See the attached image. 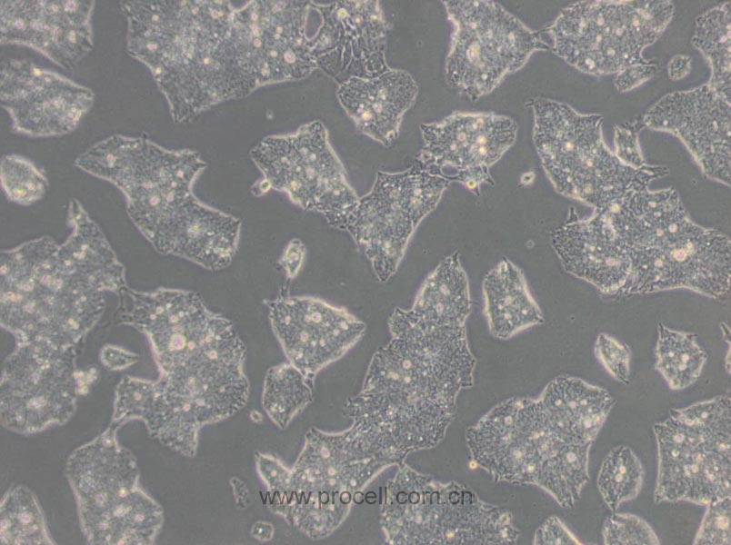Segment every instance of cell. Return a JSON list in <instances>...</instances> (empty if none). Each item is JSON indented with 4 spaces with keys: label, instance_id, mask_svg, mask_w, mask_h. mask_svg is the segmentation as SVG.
<instances>
[{
    "label": "cell",
    "instance_id": "obj_44",
    "mask_svg": "<svg viewBox=\"0 0 731 545\" xmlns=\"http://www.w3.org/2000/svg\"><path fill=\"white\" fill-rule=\"evenodd\" d=\"M305 254L306 247L300 239L294 238L287 243L278 261L287 279L293 280L298 275Z\"/></svg>",
    "mask_w": 731,
    "mask_h": 545
},
{
    "label": "cell",
    "instance_id": "obj_18",
    "mask_svg": "<svg viewBox=\"0 0 731 545\" xmlns=\"http://www.w3.org/2000/svg\"><path fill=\"white\" fill-rule=\"evenodd\" d=\"M420 131L423 146L415 162L479 195L482 184L494 185L490 168L515 144L517 124L503 114L455 112L422 124Z\"/></svg>",
    "mask_w": 731,
    "mask_h": 545
},
{
    "label": "cell",
    "instance_id": "obj_20",
    "mask_svg": "<svg viewBox=\"0 0 731 545\" xmlns=\"http://www.w3.org/2000/svg\"><path fill=\"white\" fill-rule=\"evenodd\" d=\"M311 8L322 20L308 41L316 68L338 84L352 77H376L390 69L386 60L389 24L379 1L312 2Z\"/></svg>",
    "mask_w": 731,
    "mask_h": 545
},
{
    "label": "cell",
    "instance_id": "obj_42",
    "mask_svg": "<svg viewBox=\"0 0 731 545\" xmlns=\"http://www.w3.org/2000/svg\"><path fill=\"white\" fill-rule=\"evenodd\" d=\"M535 545H581L583 542L556 516H551L538 527L533 540Z\"/></svg>",
    "mask_w": 731,
    "mask_h": 545
},
{
    "label": "cell",
    "instance_id": "obj_22",
    "mask_svg": "<svg viewBox=\"0 0 731 545\" xmlns=\"http://www.w3.org/2000/svg\"><path fill=\"white\" fill-rule=\"evenodd\" d=\"M93 0H3L0 44L31 48L64 69L94 47Z\"/></svg>",
    "mask_w": 731,
    "mask_h": 545
},
{
    "label": "cell",
    "instance_id": "obj_39",
    "mask_svg": "<svg viewBox=\"0 0 731 545\" xmlns=\"http://www.w3.org/2000/svg\"><path fill=\"white\" fill-rule=\"evenodd\" d=\"M594 352L599 362L613 379L624 384L629 382L632 353L626 344L607 333L601 332L596 337Z\"/></svg>",
    "mask_w": 731,
    "mask_h": 545
},
{
    "label": "cell",
    "instance_id": "obj_31",
    "mask_svg": "<svg viewBox=\"0 0 731 545\" xmlns=\"http://www.w3.org/2000/svg\"><path fill=\"white\" fill-rule=\"evenodd\" d=\"M592 444L564 441L542 465L536 486L549 493L564 508H574L589 480Z\"/></svg>",
    "mask_w": 731,
    "mask_h": 545
},
{
    "label": "cell",
    "instance_id": "obj_2",
    "mask_svg": "<svg viewBox=\"0 0 731 545\" xmlns=\"http://www.w3.org/2000/svg\"><path fill=\"white\" fill-rule=\"evenodd\" d=\"M125 48L151 73L175 123L256 89L238 65L230 1L125 0Z\"/></svg>",
    "mask_w": 731,
    "mask_h": 545
},
{
    "label": "cell",
    "instance_id": "obj_45",
    "mask_svg": "<svg viewBox=\"0 0 731 545\" xmlns=\"http://www.w3.org/2000/svg\"><path fill=\"white\" fill-rule=\"evenodd\" d=\"M139 356L114 345H105L100 352V361L110 371L126 369L138 362Z\"/></svg>",
    "mask_w": 731,
    "mask_h": 545
},
{
    "label": "cell",
    "instance_id": "obj_34",
    "mask_svg": "<svg viewBox=\"0 0 731 545\" xmlns=\"http://www.w3.org/2000/svg\"><path fill=\"white\" fill-rule=\"evenodd\" d=\"M314 380L289 362L266 372L262 395L263 408L270 420L285 429L313 401Z\"/></svg>",
    "mask_w": 731,
    "mask_h": 545
},
{
    "label": "cell",
    "instance_id": "obj_33",
    "mask_svg": "<svg viewBox=\"0 0 731 545\" xmlns=\"http://www.w3.org/2000/svg\"><path fill=\"white\" fill-rule=\"evenodd\" d=\"M0 541L5 545H52L45 514L26 486L10 488L0 505Z\"/></svg>",
    "mask_w": 731,
    "mask_h": 545
},
{
    "label": "cell",
    "instance_id": "obj_7",
    "mask_svg": "<svg viewBox=\"0 0 731 545\" xmlns=\"http://www.w3.org/2000/svg\"><path fill=\"white\" fill-rule=\"evenodd\" d=\"M533 141L556 191L603 212L628 194L648 188L669 171L622 163L602 137L603 116L581 114L568 104L544 97L530 100Z\"/></svg>",
    "mask_w": 731,
    "mask_h": 545
},
{
    "label": "cell",
    "instance_id": "obj_5",
    "mask_svg": "<svg viewBox=\"0 0 731 545\" xmlns=\"http://www.w3.org/2000/svg\"><path fill=\"white\" fill-rule=\"evenodd\" d=\"M75 165L120 190L131 221L155 250L204 205L193 186L206 163L191 149L115 134L80 154Z\"/></svg>",
    "mask_w": 731,
    "mask_h": 545
},
{
    "label": "cell",
    "instance_id": "obj_4",
    "mask_svg": "<svg viewBox=\"0 0 731 545\" xmlns=\"http://www.w3.org/2000/svg\"><path fill=\"white\" fill-rule=\"evenodd\" d=\"M1 328L18 342L78 349L105 310V292L50 236L1 251Z\"/></svg>",
    "mask_w": 731,
    "mask_h": 545
},
{
    "label": "cell",
    "instance_id": "obj_16",
    "mask_svg": "<svg viewBox=\"0 0 731 545\" xmlns=\"http://www.w3.org/2000/svg\"><path fill=\"white\" fill-rule=\"evenodd\" d=\"M539 398H511L466 430L473 461L496 482L536 485L544 462L566 441Z\"/></svg>",
    "mask_w": 731,
    "mask_h": 545
},
{
    "label": "cell",
    "instance_id": "obj_40",
    "mask_svg": "<svg viewBox=\"0 0 731 545\" xmlns=\"http://www.w3.org/2000/svg\"><path fill=\"white\" fill-rule=\"evenodd\" d=\"M256 471L267 489L265 503L272 511L281 502L287 487L290 469L277 458L255 452Z\"/></svg>",
    "mask_w": 731,
    "mask_h": 545
},
{
    "label": "cell",
    "instance_id": "obj_8",
    "mask_svg": "<svg viewBox=\"0 0 731 545\" xmlns=\"http://www.w3.org/2000/svg\"><path fill=\"white\" fill-rule=\"evenodd\" d=\"M380 525L392 545H509L520 536L511 511L462 483L439 482L406 463L386 482Z\"/></svg>",
    "mask_w": 731,
    "mask_h": 545
},
{
    "label": "cell",
    "instance_id": "obj_21",
    "mask_svg": "<svg viewBox=\"0 0 731 545\" xmlns=\"http://www.w3.org/2000/svg\"><path fill=\"white\" fill-rule=\"evenodd\" d=\"M265 304L288 362L313 380L366 332V324L346 309L316 297L280 295Z\"/></svg>",
    "mask_w": 731,
    "mask_h": 545
},
{
    "label": "cell",
    "instance_id": "obj_13",
    "mask_svg": "<svg viewBox=\"0 0 731 545\" xmlns=\"http://www.w3.org/2000/svg\"><path fill=\"white\" fill-rule=\"evenodd\" d=\"M418 164L405 171H378L371 190L359 197L345 231L369 261L380 282L396 272L420 223L449 185Z\"/></svg>",
    "mask_w": 731,
    "mask_h": 545
},
{
    "label": "cell",
    "instance_id": "obj_10",
    "mask_svg": "<svg viewBox=\"0 0 731 545\" xmlns=\"http://www.w3.org/2000/svg\"><path fill=\"white\" fill-rule=\"evenodd\" d=\"M671 1H580L562 9L546 31L553 52L579 71L602 76L649 61L643 50L672 20Z\"/></svg>",
    "mask_w": 731,
    "mask_h": 545
},
{
    "label": "cell",
    "instance_id": "obj_27",
    "mask_svg": "<svg viewBox=\"0 0 731 545\" xmlns=\"http://www.w3.org/2000/svg\"><path fill=\"white\" fill-rule=\"evenodd\" d=\"M471 308L468 277L456 251L446 256L425 279L412 307L396 308L387 323L422 329L464 327Z\"/></svg>",
    "mask_w": 731,
    "mask_h": 545
},
{
    "label": "cell",
    "instance_id": "obj_24",
    "mask_svg": "<svg viewBox=\"0 0 731 545\" xmlns=\"http://www.w3.org/2000/svg\"><path fill=\"white\" fill-rule=\"evenodd\" d=\"M657 447V477L696 493L730 485L731 416L696 423L669 416L653 427Z\"/></svg>",
    "mask_w": 731,
    "mask_h": 545
},
{
    "label": "cell",
    "instance_id": "obj_1",
    "mask_svg": "<svg viewBox=\"0 0 731 545\" xmlns=\"http://www.w3.org/2000/svg\"><path fill=\"white\" fill-rule=\"evenodd\" d=\"M388 328L391 340L373 355L361 391L346 401L343 414L402 466L410 452L444 439L457 395L474 385L476 360L466 326Z\"/></svg>",
    "mask_w": 731,
    "mask_h": 545
},
{
    "label": "cell",
    "instance_id": "obj_17",
    "mask_svg": "<svg viewBox=\"0 0 731 545\" xmlns=\"http://www.w3.org/2000/svg\"><path fill=\"white\" fill-rule=\"evenodd\" d=\"M311 5L254 0L234 9L231 35L236 60L256 88L301 80L316 69L305 34Z\"/></svg>",
    "mask_w": 731,
    "mask_h": 545
},
{
    "label": "cell",
    "instance_id": "obj_41",
    "mask_svg": "<svg viewBox=\"0 0 731 545\" xmlns=\"http://www.w3.org/2000/svg\"><path fill=\"white\" fill-rule=\"evenodd\" d=\"M644 126L643 120H633L615 127V155L622 163L634 168L646 165L638 143V133Z\"/></svg>",
    "mask_w": 731,
    "mask_h": 545
},
{
    "label": "cell",
    "instance_id": "obj_3",
    "mask_svg": "<svg viewBox=\"0 0 731 545\" xmlns=\"http://www.w3.org/2000/svg\"><path fill=\"white\" fill-rule=\"evenodd\" d=\"M604 214L631 261L621 294L687 289L720 299L730 292L729 237L693 222L675 188L633 193Z\"/></svg>",
    "mask_w": 731,
    "mask_h": 545
},
{
    "label": "cell",
    "instance_id": "obj_12",
    "mask_svg": "<svg viewBox=\"0 0 731 545\" xmlns=\"http://www.w3.org/2000/svg\"><path fill=\"white\" fill-rule=\"evenodd\" d=\"M250 157L264 176L251 188L255 195L269 189L283 192L297 206L322 214L330 226L345 231L359 197L320 121L304 124L294 134L264 138Z\"/></svg>",
    "mask_w": 731,
    "mask_h": 545
},
{
    "label": "cell",
    "instance_id": "obj_47",
    "mask_svg": "<svg viewBox=\"0 0 731 545\" xmlns=\"http://www.w3.org/2000/svg\"><path fill=\"white\" fill-rule=\"evenodd\" d=\"M251 532L258 540H268L272 538L274 530L272 525L265 523L264 527V522L260 521L255 524Z\"/></svg>",
    "mask_w": 731,
    "mask_h": 545
},
{
    "label": "cell",
    "instance_id": "obj_29",
    "mask_svg": "<svg viewBox=\"0 0 731 545\" xmlns=\"http://www.w3.org/2000/svg\"><path fill=\"white\" fill-rule=\"evenodd\" d=\"M482 292L484 312L495 338L506 340L544 322L523 271L508 258L504 257L486 272Z\"/></svg>",
    "mask_w": 731,
    "mask_h": 545
},
{
    "label": "cell",
    "instance_id": "obj_46",
    "mask_svg": "<svg viewBox=\"0 0 731 545\" xmlns=\"http://www.w3.org/2000/svg\"><path fill=\"white\" fill-rule=\"evenodd\" d=\"M691 68V58L677 54L668 64V74L671 79L676 80L686 76Z\"/></svg>",
    "mask_w": 731,
    "mask_h": 545
},
{
    "label": "cell",
    "instance_id": "obj_9",
    "mask_svg": "<svg viewBox=\"0 0 731 545\" xmlns=\"http://www.w3.org/2000/svg\"><path fill=\"white\" fill-rule=\"evenodd\" d=\"M109 425L68 457L65 475L81 530L89 544H154L164 521L161 506L139 484L135 456Z\"/></svg>",
    "mask_w": 731,
    "mask_h": 545
},
{
    "label": "cell",
    "instance_id": "obj_30",
    "mask_svg": "<svg viewBox=\"0 0 731 545\" xmlns=\"http://www.w3.org/2000/svg\"><path fill=\"white\" fill-rule=\"evenodd\" d=\"M655 369L673 391L692 385L700 377L707 354L694 333L657 327Z\"/></svg>",
    "mask_w": 731,
    "mask_h": 545
},
{
    "label": "cell",
    "instance_id": "obj_36",
    "mask_svg": "<svg viewBox=\"0 0 731 545\" xmlns=\"http://www.w3.org/2000/svg\"><path fill=\"white\" fill-rule=\"evenodd\" d=\"M0 183L6 198L23 206L40 201L49 185L46 176L33 161L15 154L2 156Z\"/></svg>",
    "mask_w": 731,
    "mask_h": 545
},
{
    "label": "cell",
    "instance_id": "obj_32",
    "mask_svg": "<svg viewBox=\"0 0 731 545\" xmlns=\"http://www.w3.org/2000/svg\"><path fill=\"white\" fill-rule=\"evenodd\" d=\"M730 21V2L719 4L696 17L692 37L693 45L711 66L707 84L728 101L731 100Z\"/></svg>",
    "mask_w": 731,
    "mask_h": 545
},
{
    "label": "cell",
    "instance_id": "obj_15",
    "mask_svg": "<svg viewBox=\"0 0 731 545\" xmlns=\"http://www.w3.org/2000/svg\"><path fill=\"white\" fill-rule=\"evenodd\" d=\"M117 297L119 322L146 336L159 376L189 369L233 323L208 309L192 291L161 287L142 292L127 287Z\"/></svg>",
    "mask_w": 731,
    "mask_h": 545
},
{
    "label": "cell",
    "instance_id": "obj_43",
    "mask_svg": "<svg viewBox=\"0 0 731 545\" xmlns=\"http://www.w3.org/2000/svg\"><path fill=\"white\" fill-rule=\"evenodd\" d=\"M656 69L652 61L628 66L616 74L615 86L619 92L630 91L654 76Z\"/></svg>",
    "mask_w": 731,
    "mask_h": 545
},
{
    "label": "cell",
    "instance_id": "obj_28",
    "mask_svg": "<svg viewBox=\"0 0 731 545\" xmlns=\"http://www.w3.org/2000/svg\"><path fill=\"white\" fill-rule=\"evenodd\" d=\"M539 400L566 440L588 444L596 441L615 405L606 389L567 375L549 382Z\"/></svg>",
    "mask_w": 731,
    "mask_h": 545
},
{
    "label": "cell",
    "instance_id": "obj_37",
    "mask_svg": "<svg viewBox=\"0 0 731 545\" xmlns=\"http://www.w3.org/2000/svg\"><path fill=\"white\" fill-rule=\"evenodd\" d=\"M602 534L606 545L661 544L649 523L632 513L613 512L606 519Z\"/></svg>",
    "mask_w": 731,
    "mask_h": 545
},
{
    "label": "cell",
    "instance_id": "obj_19",
    "mask_svg": "<svg viewBox=\"0 0 731 545\" xmlns=\"http://www.w3.org/2000/svg\"><path fill=\"white\" fill-rule=\"evenodd\" d=\"M1 106L15 134L62 136L80 124L95 102L93 90L27 59L4 61Z\"/></svg>",
    "mask_w": 731,
    "mask_h": 545
},
{
    "label": "cell",
    "instance_id": "obj_26",
    "mask_svg": "<svg viewBox=\"0 0 731 545\" xmlns=\"http://www.w3.org/2000/svg\"><path fill=\"white\" fill-rule=\"evenodd\" d=\"M417 93L408 72L390 68L376 77L346 80L338 85L336 96L361 134L389 146L398 137L403 116Z\"/></svg>",
    "mask_w": 731,
    "mask_h": 545
},
{
    "label": "cell",
    "instance_id": "obj_38",
    "mask_svg": "<svg viewBox=\"0 0 731 545\" xmlns=\"http://www.w3.org/2000/svg\"><path fill=\"white\" fill-rule=\"evenodd\" d=\"M693 544H731V498H725L706 505V510Z\"/></svg>",
    "mask_w": 731,
    "mask_h": 545
},
{
    "label": "cell",
    "instance_id": "obj_14",
    "mask_svg": "<svg viewBox=\"0 0 731 545\" xmlns=\"http://www.w3.org/2000/svg\"><path fill=\"white\" fill-rule=\"evenodd\" d=\"M78 349L18 342L5 360L0 383L1 424L30 435L66 423L75 411L85 375Z\"/></svg>",
    "mask_w": 731,
    "mask_h": 545
},
{
    "label": "cell",
    "instance_id": "obj_25",
    "mask_svg": "<svg viewBox=\"0 0 731 545\" xmlns=\"http://www.w3.org/2000/svg\"><path fill=\"white\" fill-rule=\"evenodd\" d=\"M563 269L605 294H620L631 272L627 251L602 213L580 218L574 209L550 235Z\"/></svg>",
    "mask_w": 731,
    "mask_h": 545
},
{
    "label": "cell",
    "instance_id": "obj_11",
    "mask_svg": "<svg viewBox=\"0 0 731 545\" xmlns=\"http://www.w3.org/2000/svg\"><path fill=\"white\" fill-rule=\"evenodd\" d=\"M453 25L445 64L447 84L471 101L493 92L536 51L550 48L541 36L491 0L443 1Z\"/></svg>",
    "mask_w": 731,
    "mask_h": 545
},
{
    "label": "cell",
    "instance_id": "obj_35",
    "mask_svg": "<svg viewBox=\"0 0 731 545\" xmlns=\"http://www.w3.org/2000/svg\"><path fill=\"white\" fill-rule=\"evenodd\" d=\"M645 477L640 459L627 445L613 448L603 459L597 474L598 491L612 512L639 494Z\"/></svg>",
    "mask_w": 731,
    "mask_h": 545
},
{
    "label": "cell",
    "instance_id": "obj_6",
    "mask_svg": "<svg viewBox=\"0 0 731 545\" xmlns=\"http://www.w3.org/2000/svg\"><path fill=\"white\" fill-rule=\"evenodd\" d=\"M393 465L398 461L355 423L339 432L311 428L274 512L309 539H325L345 521L352 501L359 503L361 490Z\"/></svg>",
    "mask_w": 731,
    "mask_h": 545
},
{
    "label": "cell",
    "instance_id": "obj_23",
    "mask_svg": "<svg viewBox=\"0 0 731 545\" xmlns=\"http://www.w3.org/2000/svg\"><path fill=\"white\" fill-rule=\"evenodd\" d=\"M730 101L706 84L664 95L642 120L678 137L706 177L730 186Z\"/></svg>",
    "mask_w": 731,
    "mask_h": 545
}]
</instances>
